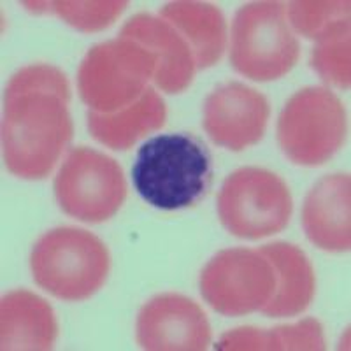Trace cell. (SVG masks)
<instances>
[{"mask_svg": "<svg viewBox=\"0 0 351 351\" xmlns=\"http://www.w3.org/2000/svg\"><path fill=\"white\" fill-rule=\"evenodd\" d=\"M55 197L62 211L84 223H102L120 211L127 181L120 164L97 149H72L55 178Z\"/></svg>", "mask_w": 351, "mask_h": 351, "instance_id": "ba28073f", "label": "cell"}, {"mask_svg": "<svg viewBox=\"0 0 351 351\" xmlns=\"http://www.w3.org/2000/svg\"><path fill=\"white\" fill-rule=\"evenodd\" d=\"M160 18L184 37L195 58L197 71L215 67L227 48V21L223 12L208 2H171L158 12Z\"/></svg>", "mask_w": 351, "mask_h": 351, "instance_id": "e0dca14e", "label": "cell"}, {"mask_svg": "<svg viewBox=\"0 0 351 351\" xmlns=\"http://www.w3.org/2000/svg\"><path fill=\"white\" fill-rule=\"evenodd\" d=\"M300 55L283 2L263 0L241 5L232 21L230 65L247 80L267 83L295 67Z\"/></svg>", "mask_w": 351, "mask_h": 351, "instance_id": "277c9868", "label": "cell"}, {"mask_svg": "<svg viewBox=\"0 0 351 351\" xmlns=\"http://www.w3.org/2000/svg\"><path fill=\"white\" fill-rule=\"evenodd\" d=\"M351 180L348 174L324 176L309 190L302 206V227L307 239L328 253L348 252Z\"/></svg>", "mask_w": 351, "mask_h": 351, "instance_id": "4fadbf2b", "label": "cell"}, {"mask_svg": "<svg viewBox=\"0 0 351 351\" xmlns=\"http://www.w3.org/2000/svg\"><path fill=\"white\" fill-rule=\"evenodd\" d=\"M258 252L271 262L276 274L274 293L260 311L271 318H287L306 311L316 291L315 269L306 253L283 241L265 244Z\"/></svg>", "mask_w": 351, "mask_h": 351, "instance_id": "9a60e30c", "label": "cell"}, {"mask_svg": "<svg viewBox=\"0 0 351 351\" xmlns=\"http://www.w3.org/2000/svg\"><path fill=\"white\" fill-rule=\"evenodd\" d=\"M167 120L164 99L152 86L132 104L114 112H86L90 136L114 152H125L137 141L158 130Z\"/></svg>", "mask_w": 351, "mask_h": 351, "instance_id": "2e32d148", "label": "cell"}, {"mask_svg": "<svg viewBox=\"0 0 351 351\" xmlns=\"http://www.w3.org/2000/svg\"><path fill=\"white\" fill-rule=\"evenodd\" d=\"M350 8L348 0H297L288 4L287 18L299 36L316 40L334 25L350 20Z\"/></svg>", "mask_w": 351, "mask_h": 351, "instance_id": "ffe728a7", "label": "cell"}, {"mask_svg": "<svg viewBox=\"0 0 351 351\" xmlns=\"http://www.w3.org/2000/svg\"><path fill=\"white\" fill-rule=\"evenodd\" d=\"M156 56L146 46L128 39L95 44L77 71L80 97L88 111L114 112L136 102L155 81Z\"/></svg>", "mask_w": 351, "mask_h": 351, "instance_id": "5b68a950", "label": "cell"}, {"mask_svg": "<svg viewBox=\"0 0 351 351\" xmlns=\"http://www.w3.org/2000/svg\"><path fill=\"white\" fill-rule=\"evenodd\" d=\"M271 106L263 93L239 81L215 88L204 102V130L216 146L243 152L263 139Z\"/></svg>", "mask_w": 351, "mask_h": 351, "instance_id": "30bf717a", "label": "cell"}, {"mask_svg": "<svg viewBox=\"0 0 351 351\" xmlns=\"http://www.w3.org/2000/svg\"><path fill=\"white\" fill-rule=\"evenodd\" d=\"M200 295L216 313L244 316L271 300L276 274L258 250L232 247L218 252L200 272Z\"/></svg>", "mask_w": 351, "mask_h": 351, "instance_id": "9c48e42d", "label": "cell"}, {"mask_svg": "<svg viewBox=\"0 0 351 351\" xmlns=\"http://www.w3.org/2000/svg\"><path fill=\"white\" fill-rule=\"evenodd\" d=\"M109 252L92 232L58 227L34 244V281L49 295L67 302L86 300L102 288L109 274Z\"/></svg>", "mask_w": 351, "mask_h": 351, "instance_id": "3957f363", "label": "cell"}, {"mask_svg": "<svg viewBox=\"0 0 351 351\" xmlns=\"http://www.w3.org/2000/svg\"><path fill=\"white\" fill-rule=\"evenodd\" d=\"M346 111L339 97L325 86H307L290 97L278 120V143L290 162L318 167L343 148Z\"/></svg>", "mask_w": 351, "mask_h": 351, "instance_id": "8992f818", "label": "cell"}, {"mask_svg": "<svg viewBox=\"0 0 351 351\" xmlns=\"http://www.w3.org/2000/svg\"><path fill=\"white\" fill-rule=\"evenodd\" d=\"M136 339L143 350L202 351L211 344V325L202 307L180 293H162L141 307Z\"/></svg>", "mask_w": 351, "mask_h": 351, "instance_id": "8fae6325", "label": "cell"}, {"mask_svg": "<svg viewBox=\"0 0 351 351\" xmlns=\"http://www.w3.org/2000/svg\"><path fill=\"white\" fill-rule=\"evenodd\" d=\"M69 80L55 65L34 64L5 86L2 152L11 174L44 180L74 136Z\"/></svg>", "mask_w": 351, "mask_h": 351, "instance_id": "6da1fadb", "label": "cell"}, {"mask_svg": "<svg viewBox=\"0 0 351 351\" xmlns=\"http://www.w3.org/2000/svg\"><path fill=\"white\" fill-rule=\"evenodd\" d=\"M350 40V20H344L315 40L309 60L322 81L339 90H348L351 83Z\"/></svg>", "mask_w": 351, "mask_h": 351, "instance_id": "d6986e66", "label": "cell"}, {"mask_svg": "<svg viewBox=\"0 0 351 351\" xmlns=\"http://www.w3.org/2000/svg\"><path fill=\"white\" fill-rule=\"evenodd\" d=\"M291 211L290 188L267 169H237L219 190V221L239 239L256 241L285 230Z\"/></svg>", "mask_w": 351, "mask_h": 351, "instance_id": "52a82bcc", "label": "cell"}, {"mask_svg": "<svg viewBox=\"0 0 351 351\" xmlns=\"http://www.w3.org/2000/svg\"><path fill=\"white\" fill-rule=\"evenodd\" d=\"M44 12L56 16L76 28L80 32L92 34L111 27L121 12L128 8V2L120 0H100V2H44Z\"/></svg>", "mask_w": 351, "mask_h": 351, "instance_id": "44dd1931", "label": "cell"}, {"mask_svg": "<svg viewBox=\"0 0 351 351\" xmlns=\"http://www.w3.org/2000/svg\"><path fill=\"white\" fill-rule=\"evenodd\" d=\"M120 37L143 44L156 56V74L153 83L165 93H183L195 77L193 53L181 36L164 18L139 12L121 28Z\"/></svg>", "mask_w": 351, "mask_h": 351, "instance_id": "7c38bea8", "label": "cell"}, {"mask_svg": "<svg viewBox=\"0 0 351 351\" xmlns=\"http://www.w3.org/2000/svg\"><path fill=\"white\" fill-rule=\"evenodd\" d=\"M215 176L213 155L186 132L160 134L137 149L132 181L141 199L162 211L193 208L208 195Z\"/></svg>", "mask_w": 351, "mask_h": 351, "instance_id": "7a4b0ae2", "label": "cell"}, {"mask_svg": "<svg viewBox=\"0 0 351 351\" xmlns=\"http://www.w3.org/2000/svg\"><path fill=\"white\" fill-rule=\"evenodd\" d=\"M58 337L53 307L28 290L9 291L0 302V348L51 350Z\"/></svg>", "mask_w": 351, "mask_h": 351, "instance_id": "5bb4252c", "label": "cell"}, {"mask_svg": "<svg viewBox=\"0 0 351 351\" xmlns=\"http://www.w3.org/2000/svg\"><path fill=\"white\" fill-rule=\"evenodd\" d=\"M219 351H322L325 350L324 327L318 319L306 318L293 325L276 328L241 327L221 335Z\"/></svg>", "mask_w": 351, "mask_h": 351, "instance_id": "ac0fdd59", "label": "cell"}]
</instances>
